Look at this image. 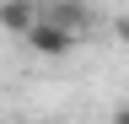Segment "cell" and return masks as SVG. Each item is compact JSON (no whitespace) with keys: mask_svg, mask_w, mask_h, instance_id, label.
Here are the masks:
<instances>
[{"mask_svg":"<svg viewBox=\"0 0 129 124\" xmlns=\"http://www.w3.org/2000/svg\"><path fill=\"white\" fill-rule=\"evenodd\" d=\"M22 43H27L38 59H64V54H75V27H64L59 16H38V22L22 33Z\"/></svg>","mask_w":129,"mask_h":124,"instance_id":"6da1fadb","label":"cell"},{"mask_svg":"<svg viewBox=\"0 0 129 124\" xmlns=\"http://www.w3.org/2000/svg\"><path fill=\"white\" fill-rule=\"evenodd\" d=\"M108 124H129V103H118V108H113V113H108Z\"/></svg>","mask_w":129,"mask_h":124,"instance_id":"3957f363","label":"cell"},{"mask_svg":"<svg viewBox=\"0 0 129 124\" xmlns=\"http://www.w3.org/2000/svg\"><path fill=\"white\" fill-rule=\"evenodd\" d=\"M32 22H38V6H32V0H0V27H6L11 38H22Z\"/></svg>","mask_w":129,"mask_h":124,"instance_id":"7a4b0ae2","label":"cell"},{"mask_svg":"<svg viewBox=\"0 0 129 124\" xmlns=\"http://www.w3.org/2000/svg\"><path fill=\"white\" fill-rule=\"evenodd\" d=\"M113 27H118V38L129 43V16H118V22H113Z\"/></svg>","mask_w":129,"mask_h":124,"instance_id":"277c9868","label":"cell"}]
</instances>
